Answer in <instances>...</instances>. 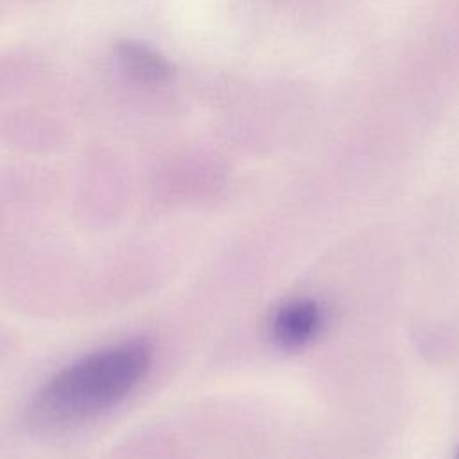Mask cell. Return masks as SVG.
Here are the masks:
<instances>
[{
    "instance_id": "obj_1",
    "label": "cell",
    "mask_w": 459,
    "mask_h": 459,
    "mask_svg": "<svg viewBox=\"0 0 459 459\" xmlns=\"http://www.w3.org/2000/svg\"><path fill=\"white\" fill-rule=\"evenodd\" d=\"M151 360L149 341L126 339L66 364L29 400L25 409L29 430L56 437L93 423L142 384Z\"/></svg>"
},
{
    "instance_id": "obj_2",
    "label": "cell",
    "mask_w": 459,
    "mask_h": 459,
    "mask_svg": "<svg viewBox=\"0 0 459 459\" xmlns=\"http://www.w3.org/2000/svg\"><path fill=\"white\" fill-rule=\"evenodd\" d=\"M323 326L321 305L307 296L280 303L269 317V335L281 350H299L310 344Z\"/></svg>"
},
{
    "instance_id": "obj_3",
    "label": "cell",
    "mask_w": 459,
    "mask_h": 459,
    "mask_svg": "<svg viewBox=\"0 0 459 459\" xmlns=\"http://www.w3.org/2000/svg\"><path fill=\"white\" fill-rule=\"evenodd\" d=\"M117 54L122 68L140 82L160 84L169 81L174 74L172 65L163 56L142 43L124 41L118 45Z\"/></svg>"
},
{
    "instance_id": "obj_4",
    "label": "cell",
    "mask_w": 459,
    "mask_h": 459,
    "mask_svg": "<svg viewBox=\"0 0 459 459\" xmlns=\"http://www.w3.org/2000/svg\"><path fill=\"white\" fill-rule=\"evenodd\" d=\"M454 459H459V448H457V452H455V457Z\"/></svg>"
}]
</instances>
